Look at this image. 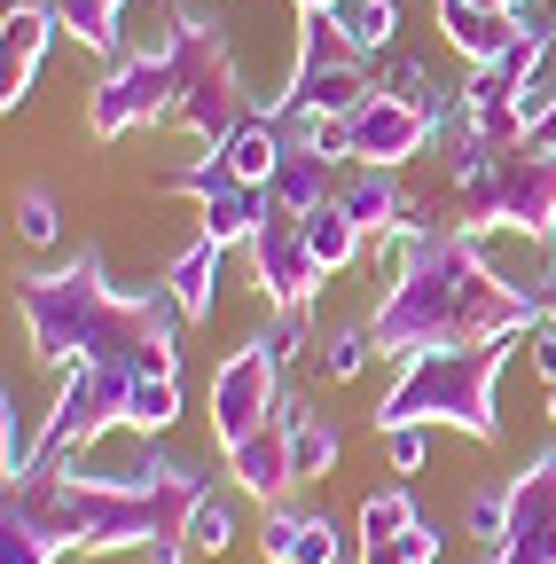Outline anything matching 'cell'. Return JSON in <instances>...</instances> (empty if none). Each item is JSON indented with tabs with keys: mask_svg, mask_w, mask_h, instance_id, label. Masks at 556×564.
<instances>
[{
	"mask_svg": "<svg viewBox=\"0 0 556 564\" xmlns=\"http://www.w3.org/2000/svg\"><path fill=\"white\" fill-rule=\"evenodd\" d=\"M541 314H548V299L486 267L470 228H415L400 282L369 314V337H377L384 361H415V352H447V345L517 337Z\"/></svg>",
	"mask_w": 556,
	"mask_h": 564,
	"instance_id": "cell-1",
	"label": "cell"
},
{
	"mask_svg": "<svg viewBox=\"0 0 556 564\" xmlns=\"http://www.w3.org/2000/svg\"><path fill=\"white\" fill-rule=\"evenodd\" d=\"M204 502V478L188 463H142V470H32L9 486L0 525L40 533L55 556H110V549H157V541H188V518Z\"/></svg>",
	"mask_w": 556,
	"mask_h": 564,
	"instance_id": "cell-2",
	"label": "cell"
},
{
	"mask_svg": "<svg viewBox=\"0 0 556 564\" xmlns=\"http://www.w3.org/2000/svg\"><path fill=\"white\" fill-rule=\"evenodd\" d=\"M17 314H24V337L47 369H79V361H118L133 377H181V314L165 291H110L102 282V259L79 251L72 267L55 274H32L17 282Z\"/></svg>",
	"mask_w": 556,
	"mask_h": 564,
	"instance_id": "cell-3",
	"label": "cell"
},
{
	"mask_svg": "<svg viewBox=\"0 0 556 564\" xmlns=\"http://www.w3.org/2000/svg\"><path fill=\"white\" fill-rule=\"evenodd\" d=\"M525 337V329H517ZM517 337H486V345H447V352H415L400 361L392 392L377 400V432H400V423H455L470 440H494L502 415H494V377L510 361Z\"/></svg>",
	"mask_w": 556,
	"mask_h": 564,
	"instance_id": "cell-4",
	"label": "cell"
},
{
	"mask_svg": "<svg viewBox=\"0 0 556 564\" xmlns=\"http://www.w3.org/2000/svg\"><path fill=\"white\" fill-rule=\"evenodd\" d=\"M455 228H517L533 243L556 236V158H533L525 141H486L455 173Z\"/></svg>",
	"mask_w": 556,
	"mask_h": 564,
	"instance_id": "cell-5",
	"label": "cell"
},
{
	"mask_svg": "<svg viewBox=\"0 0 556 564\" xmlns=\"http://www.w3.org/2000/svg\"><path fill=\"white\" fill-rule=\"evenodd\" d=\"M165 32H173V63H181L173 126H181V133H196L204 150H220L236 126H251V118H259V102H251L243 70H236V55H228V40H220L212 24H196V17L181 9ZM266 118H274V110H266Z\"/></svg>",
	"mask_w": 556,
	"mask_h": 564,
	"instance_id": "cell-6",
	"label": "cell"
},
{
	"mask_svg": "<svg viewBox=\"0 0 556 564\" xmlns=\"http://www.w3.org/2000/svg\"><path fill=\"white\" fill-rule=\"evenodd\" d=\"M133 369L118 361H79V369H63V392L55 408H40V470H72L110 423H126V400H133Z\"/></svg>",
	"mask_w": 556,
	"mask_h": 564,
	"instance_id": "cell-7",
	"label": "cell"
},
{
	"mask_svg": "<svg viewBox=\"0 0 556 564\" xmlns=\"http://www.w3.org/2000/svg\"><path fill=\"white\" fill-rule=\"evenodd\" d=\"M377 95V70L369 55L337 32V17H298V55H291V87L283 110L298 118H353Z\"/></svg>",
	"mask_w": 556,
	"mask_h": 564,
	"instance_id": "cell-8",
	"label": "cell"
},
{
	"mask_svg": "<svg viewBox=\"0 0 556 564\" xmlns=\"http://www.w3.org/2000/svg\"><path fill=\"white\" fill-rule=\"evenodd\" d=\"M173 95H181V63H173V32H157L150 47L118 55L110 79L87 95V133L118 141L133 126H157V118H173Z\"/></svg>",
	"mask_w": 556,
	"mask_h": 564,
	"instance_id": "cell-9",
	"label": "cell"
},
{
	"mask_svg": "<svg viewBox=\"0 0 556 564\" xmlns=\"http://www.w3.org/2000/svg\"><path fill=\"white\" fill-rule=\"evenodd\" d=\"M283 361H274V345L266 337H251V345H236L228 361H220V377H212V440L220 447H236V440H251L259 423H274L283 415Z\"/></svg>",
	"mask_w": 556,
	"mask_h": 564,
	"instance_id": "cell-10",
	"label": "cell"
},
{
	"mask_svg": "<svg viewBox=\"0 0 556 564\" xmlns=\"http://www.w3.org/2000/svg\"><path fill=\"white\" fill-rule=\"evenodd\" d=\"M243 251H251V282H259V299H266V306H314V291L329 282V267L314 259L298 212H266L259 236H251Z\"/></svg>",
	"mask_w": 556,
	"mask_h": 564,
	"instance_id": "cell-11",
	"label": "cell"
},
{
	"mask_svg": "<svg viewBox=\"0 0 556 564\" xmlns=\"http://www.w3.org/2000/svg\"><path fill=\"white\" fill-rule=\"evenodd\" d=\"M432 141H439V126H432L424 110L377 87L353 118H345V165H392V173H400L407 158H424Z\"/></svg>",
	"mask_w": 556,
	"mask_h": 564,
	"instance_id": "cell-12",
	"label": "cell"
},
{
	"mask_svg": "<svg viewBox=\"0 0 556 564\" xmlns=\"http://www.w3.org/2000/svg\"><path fill=\"white\" fill-rule=\"evenodd\" d=\"M478 564H556V447L510 478V525Z\"/></svg>",
	"mask_w": 556,
	"mask_h": 564,
	"instance_id": "cell-13",
	"label": "cell"
},
{
	"mask_svg": "<svg viewBox=\"0 0 556 564\" xmlns=\"http://www.w3.org/2000/svg\"><path fill=\"white\" fill-rule=\"evenodd\" d=\"M361 564H439V533L415 518L407 486H384L361 502V533H353Z\"/></svg>",
	"mask_w": 556,
	"mask_h": 564,
	"instance_id": "cell-14",
	"label": "cell"
},
{
	"mask_svg": "<svg viewBox=\"0 0 556 564\" xmlns=\"http://www.w3.org/2000/svg\"><path fill=\"white\" fill-rule=\"evenodd\" d=\"M432 9H439V32H447V47L470 63V70H486V63H502L533 24H525V9H470V0H432Z\"/></svg>",
	"mask_w": 556,
	"mask_h": 564,
	"instance_id": "cell-15",
	"label": "cell"
},
{
	"mask_svg": "<svg viewBox=\"0 0 556 564\" xmlns=\"http://www.w3.org/2000/svg\"><path fill=\"white\" fill-rule=\"evenodd\" d=\"M337 204L361 220V236H415V228H424L392 165H353V173L337 181Z\"/></svg>",
	"mask_w": 556,
	"mask_h": 564,
	"instance_id": "cell-16",
	"label": "cell"
},
{
	"mask_svg": "<svg viewBox=\"0 0 556 564\" xmlns=\"http://www.w3.org/2000/svg\"><path fill=\"white\" fill-rule=\"evenodd\" d=\"M228 455V470H236V486L251 494V502H283V494L298 486V470H291V423L274 415V423H259L251 440H236V447H220Z\"/></svg>",
	"mask_w": 556,
	"mask_h": 564,
	"instance_id": "cell-17",
	"label": "cell"
},
{
	"mask_svg": "<svg viewBox=\"0 0 556 564\" xmlns=\"http://www.w3.org/2000/svg\"><path fill=\"white\" fill-rule=\"evenodd\" d=\"M47 32H55V9L9 0V17H0V110H17L32 95V70L47 55Z\"/></svg>",
	"mask_w": 556,
	"mask_h": 564,
	"instance_id": "cell-18",
	"label": "cell"
},
{
	"mask_svg": "<svg viewBox=\"0 0 556 564\" xmlns=\"http://www.w3.org/2000/svg\"><path fill=\"white\" fill-rule=\"evenodd\" d=\"M337 158H321V150H306V141H298V150H283V165H274V181H266V196H274V212H298V220H306V212L314 204H329L337 196Z\"/></svg>",
	"mask_w": 556,
	"mask_h": 564,
	"instance_id": "cell-19",
	"label": "cell"
},
{
	"mask_svg": "<svg viewBox=\"0 0 556 564\" xmlns=\"http://www.w3.org/2000/svg\"><path fill=\"white\" fill-rule=\"evenodd\" d=\"M220 251L228 243H212V236H196L173 267H165V299H173V314L181 322H204L212 314V282H220Z\"/></svg>",
	"mask_w": 556,
	"mask_h": 564,
	"instance_id": "cell-20",
	"label": "cell"
},
{
	"mask_svg": "<svg viewBox=\"0 0 556 564\" xmlns=\"http://www.w3.org/2000/svg\"><path fill=\"white\" fill-rule=\"evenodd\" d=\"M266 212H274V196H266L259 181H236V188H220V196H204L196 220H204V236H212V243H251Z\"/></svg>",
	"mask_w": 556,
	"mask_h": 564,
	"instance_id": "cell-21",
	"label": "cell"
},
{
	"mask_svg": "<svg viewBox=\"0 0 556 564\" xmlns=\"http://www.w3.org/2000/svg\"><path fill=\"white\" fill-rule=\"evenodd\" d=\"M283 423H291V470H298V486L306 478H329L337 470V423H321L314 408H298V400H283Z\"/></svg>",
	"mask_w": 556,
	"mask_h": 564,
	"instance_id": "cell-22",
	"label": "cell"
},
{
	"mask_svg": "<svg viewBox=\"0 0 556 564\" xmlns=\"http://www.w3.org/2000/svg\"><path fill=\"white\" fill-rule=\"evenodd\" d=\"M377 87H384V95H400V102H415V110H424L432 126H439V118L455 110V95H447V87H439L432 70L415 63V55H400V47H392V55L377 63Z\"/></svg>",
	"mask_w": 556,
	"mask_h": 564,
	"instance_id": "cell-23",
	"label": "cell"
},
{
	"mask_svg": "<svg viewBox=\"0 0 556 564\" xmlns=\"http://www.w3.org/2000/svg\"><path fill=\"white\" fill-rule=\"evenodd\" d=\"M306 243H314V259L337 274V267H353V259H361V243H369V236H361L353 212L329 196V204H314V212H306Z\"/></svg>",
	"mask_w": 556,
	"mask_h": 564,
	"instance_id": "cell-24",
	"label": "cell"
},
{
	"mask_svg": "<svg viewBox=\"0 0 556 564\" xmlns=\"http://www.w3.org/2000/svg\"><path fill=\"white\" fill-rule=\"evenodd\" d=\"M329 17H337V32L353 40L369 63H377V55H392V40H400V0H337Z\"/></svg>",
	"mask_w": 556,
	"mask_h": 564,
	"instance_id": "cell-25",
	"label": "cell"
},
{
	"mask_svg": "<svg viewBox=\"0 0 556 564\" xmlns=\"http://www.w3.org/2000/svg\"><path fill=\"white\" fill-rule=\"evenodd\" d=\"M55 24L72 32L79 47H95V55H118V40H126V0H55Z\"/></svg>",
	"mask_w": 556,
	"mask_h": 564,
	"instance_id": "cell-26",
	"label": "cell"
},
{
	"mask_svg": "<svg viewBox=\"0 0 556 564\" xmlns=\"http://www.w3.org/2000/svg\"><path fill=\"white\" fill-rule=\"evenodd\" d=\"M220 158H228L243 181H259V188H266V181H274V165H283V133H274V118L259 110L251 126H236V133L220 141Z\"/></svg>",
	"mask_w": 556,
	"mask_h": 564,
	"instance_id": "cell-27",
	"label": "cell"
},
{
	"mask_svg": "<svg viewBox=\"0 0 556 564\" xmlns=\"http://www.w3.org/2000/svg\"><path fill=\"white\" fill-rule=\"evenodd\" d=\"M181 423V377H142L126 400V432H173Z\"/></svg>",
	"mask_w": 556,
	"mask_h": 564,
	"instance_id": "cell-28",
	"label": "cell"
},
{
	"mask_svg": "<svg viewBox=\"0 0 556 564\" xmlns=\"http://www.w3.org/2000/svg\"><path fill=\"white\" fill-rule=\"evenodd\" d=\"M236 181H243V173H236L220 150H204V158H196V165H181L165 188H181V196H196V204H204V196H220V188H236Z\"/></svg>",
	"mask_w": 556,
	"mask_h": 564,
	"instance_id": "cell-29",
	"label": "cell"
},
{
	"mask_svg": "<svg viewBox=\"0 0 556 564\" xmlns=\"http://www.w3.org/2000/svg\"><path fill=\"white\" fill-rule=\"evenodd\" d=\"M369 352H377L369 322H361V329H337V337H329V352H321V377H329V384H345V377H361V369H369Z\"/></svg>",
	"mask_w": 556,
	"mask_h": 564,
	"instance_id": "cell-30",
	"label": "cell"
},
{
	"mask_svg": "<svg viewBox=\"0 0 556 564\" xmlns=\"http://www.w3.org/2000/svg\"><path fill=\"white\" fill-rule=\"evenodd\" d=\"M228 541H236L228 502H212V494H204V502H196V518H188V549H196V556H220Z\"/></svg>",
	"mask_w": 556,
	"mask_h": 564,
	"instance_id": "cell-31",
	"label": "cell"
},
{
	"mask_svg": "<svg viewBox=\"0 0 556 564\" xmlns=\"http://www.w3.org/2000/svg\"><path fill=\"white\" fill-rule=\"evenodd\" d=\"M17 236H24V243H55V236H63V212H55L47 188H24V196H17Z\"/></svg>",
	"mask_w": 556,
	"mask_h": 564,
	"instance_id": "cell-32",
	"label": "cell"
},
{
	"mask_svg": "<svg viewBox=\"0 0 556 564\" xmlns=\"http://www.w3.org/2000/svg\"><path fill=\"white\" fill-rule=\"evenodd\" d=\"M306 329H314V306H274V322H266V345H274V361H298V345H306Z\"/></svg>",
	"mask_w": 556,
	"mask_h": 564,
	"instance_id": "cell-33",
	"label": "cell"
},
{
	"mask_svg": "<svg viewBox=\"0 0 556 564\" xmlns=\"http://www.w3.org/2000/svg\"><path fill=\"white\" fill-rule=\"evenodd\" d=\"M337 556H345V533L329 518H306L298 541H291V564H337Z\"/></svg>",
	"mask_w": 556,
	"mask_h": 564,
	"instance_id": "cell-34",
	"label": "cell"
},
{
	"mask_svg": "<svg viewBox=\"0 0 556 564\" xmlns=\"http://www.w3.org/2000/svg\"><path fill=\"white\" fill-rule=\"evenodd\" d=\"M298 525H306V510L274 502V510H266V525H259V549H266L274 564H291V541H298Z\"/></svg>",
	"mask_w": 556,
	"mask_h": 564,
	"instance_id": "cell-35",
	"label": "cell"
},
{
	"mask_svg": "<svg viewBox=\"0 0 556 564\" xmlns=\"http://www.w3.org/2000/svg\"><path fill=\"white\" fill-rule=\"evenodd\" d=\"M502 525H510V486H494V494H478V502H470V533H478L486 549L502 541Z\"/></svg>",
	"mask_w": 556,
	"mask_h": 564,
	"instance_id": "cell-36",
	"label": "cell"
},
{
	"mask_svg": "<svg viewBox=\"0 0 556 564\" xmlns=\"http://www.w3.org/2000/svg\"><path fill=\"white\" fill-rule=\"evenodd\" d=\"M432 423H400V432H384V447H392V470H424V455H432Z\"/></svg>",
	"mask_w": 556,
	"mask_h": 564,
	"instance_id": "cell-37",
	"label": "cell"
},
{
	"mask_svg": "<svg viewBox=\"0 0 556 564\" xmlns=\"http://www.w3.org/2000/svg\"><path fill=\"white\" fill-rule=\"evenodd\" d=\"M0 564H55V549L24 525H0Z\"/></svg>",
	"mask_w": 556,
	"mask_h": 564,
	"instance_id": "cell-38",
	"label": "cell"
},
{
	"mask_svg": "<svg viewBox=\"0 0 556 564\" xmlns=\"http://www.w3.org/2000/svg\"><path fill=\"white\" fill-rule=\"evenodd\" d=\"M306 150H321V158H345V118H306Z\"/></svg>",
	"mask_w": 556,
	"mask_h": 564,
	"instance_id": "cell-39",
	"label": "cell"
},
{
	"mask_svg": "<svg viewBox=\"0 0 556 564\" xmlns=\"http://www.w3.org/2000/svg\"><path fill=\"white\" fill-rule=\"evenodd\" d=\"M525 337H533V361H541V384H548V392H556V322H548V314H541V322H533V329H525Z\"/></svg>",
	"mask_w": 556,
	"mask_h": 564,
	"instance_id": "cell-40",
	"label": "cell"
},
{
	"mask_svg": "<svg viewBox=\"0 0 556 564\" xmlns=\"http://www.w3.org/2000/svg\"><path fill=\"white\" fill-rule=\"evenodd\" d=\"M525 150H533V158H556V102H548V110L525 126Z\"/></svg>",
	"mask_w": 556,
	"mask_h": 564,
	"instance_id": "cell-41",
	"label": "cell"
},
{
	"mask_svg": "<svg viewBox=\"0 0 556 564\" xmlns=\"http://www.w3.org/2000/svg\"><path fill=\"white\" fill-rule=\"evenodd\" d=\"M142 556H150V564H188L196 549H188V541H157V549H142Z\"/></svg>",
	"mask_w": 556,
	"mask_h": 564,
	"instance_id": "cell-42",
	"label": "cell"
},
{
	"mask_svg": "<svg viewBox=\"0 0 556 564\" xmlns=\"http://www.w3.org/2000/svg\"><path fill=\"white\" fill-rule=\"evenodd\" d=\"M291 9H298V17H329V9H337V0H291Z\"/></svg>",
	"mask_w": 556,
	"mask_h": 564,
	"instance_id": "cell-43",
	"label": "cell"
},
{
	"mask_svg": "<svg viewBox=\"0 0 556 564\" xmlns=\"http://www.w3.org/2000/svg\"><path fill=\"white\" fill-rule=\"evenodd\" d=\"M541 299H548V322H556V274H548V291H541Z\"/></svg>",
	"mask_w": 556,
	"mask_h": 564,
	"instance_id": "cell-44",
	"label": "cell"
},
{
	"mask_svg": "<svg viewBox=\"0 0 556 564\" xmlns=\"http://www.w3.org/2000/svg\"><path fill=\"white\" fill-rule=\"evenodd\" d=\"M337 564H361V549H345V556H337Z\"/></svg>",
	"mask_w": 556,
	"mask_h": 564,
	"instance_id": "cell-45",
	"label": "cell"
},
{
	"mask_svg": "<svg viewBox=\"0 0 556 564\" xmlns=\"http://www.w3.org/2000/svg\"><path fill=\"white\" fill-rule=\"evenodd\" d=\"M548 415H556V392H548Z\"/></svg>",
	"mask_w": 556,
	"mask_h": 564,
	"instance_id": "cell-46",
	"label": "cell"
}]
</instances>
